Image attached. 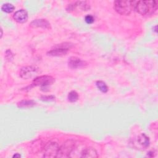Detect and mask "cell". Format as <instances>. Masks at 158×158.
Masks as SVG:
<instances>
[{
    "label": "cell",
    "instance_id": "21",
    "mask_svg": "<svg viewBox=\"0 0 158 158\" xmlns=\"http://www.w3.org/2000/svg\"><path fill=\"white\" fill-rule=\"evenodd\" d=\"M21 157V156H20V154H19V153H16V154H15L13 156V157H15V158H19V157Z\"/></svg>",
    "mask_w": 158,
    "mask_h": 158
},
{
    "label": "cell",
    "instance_id": "8",
    "mask_svg": "<svg viewBox=\"0 0 158 158\" xmlns=\"http://www.w3.org/2000/svg\"><path fill=\"white\" fill-rule=\"evenodd\" d=\"M86 62L77 57H71L68 61V65L71 69L82 68L86 65Z\"/></svg>",
    "mask_w": 158,
    "mask_h": 158
},
{
    "label": "cell",
    "instance_id": "20",
    "mask_svg": "<svg viewBox=\"0 0 158 158\" xmlns=\"http://www.w3.org/2000/svg\"><path fill=\"white\" fill-rule=\"evenodd\" d=\"M7 56H8V57L7 58V59L9 60H10V59H12L13 58L12 54L10 50H7L6 52V57H7Z\"/></svg>",
    "mask_w": 158,
    "mask_h": 158
},
{
    "label": "cell",
    "instance_id": "17",
    "mask_svg": "<svg viewBox=\"0 0 158 158\" xmlns=\"http://www.w3.org/2000/svg\"><path fill=\"white\" fill-rule=\"evenodd\" d=\"M78 93L75 91H70L68 96H67V99H68V101L71 102H76L77 101H78Z\"/></svg>",
    "mask_w": 158,
    "mask_h": 158
},
{
    "label": "cell",
    "instance_id": "10",
    "mask_svg": "<svg viewBox=\"0 0 158 158\" xmlns=\"http://www.w3.org/2000/svg\"><path fill=\"white\" fill-rule=\"evenodd\" d=\"M135 143H136L139 148H141L144 149L149 146L150 141H149V138L145 134L142 133V134H140L137 137V138L136 139Z\"/></svg>",
    "mask_w": 158,
    "mask_h": 158
},
{
    "label": "cell",
    "instance_id": "13",
    "mask_svg": "<svg viewBox=\"0 0 158 158\" xmlns=\"http://www.w3.org/2000/svg\"><path fill=\"white\" fill-rule=\"evenodd\" d=\"M81 157H98V154L97 151L93 148H87L84 149L81 152Z\"/></svg>",
    "mask_w": 158,
    "mask_h": 158
},
{
    "label": "cell",
    "instance_id": "16",
    "mask_svg": "<svg viewBox=\"0 0 158 158\" xmlns=\"http://www.w3.org/2000/svg\"><path fill=\"white\" fill-rule=\"evenodd\" d=\"M97 88L102 93H106L108 91V87L105 82L103 81H97L96 82Z\"/></svg>",
    "mask_w": 158,
    "mask_h": 158
},
{
    "label": "cell",
    "instance_id": "9",
    "mask_svg": "<svg viewBox=\"0 0 158 158\" xmlns=\"http://www.w3.org/2000/svg\"><path fill=\"white\" fill-rule=\"evenodd\" d=\"M80 8V9H81L82 10H87L89 7V6L86 4V2L84 1H77V2H75L72 4H69V6L67 7V10L68 12H73L74 10H75L77 9Z\"/></svg>",
    "mask_w": 158,
    "mask_h": 158
},
{
    "label": "cell",
    "instance_id": "3",
    "mask_svg": "<svg viewBox=\"0 0 158 158\" xmlns=\"http://www.w3.org/2000/svg\"><path fill=\"white\" fill-rule=\"evenodd\" d=\"M76 147L75 141L73 139H68L59 148L57 157H69Z\"/></svg>",
    "mask_w": 158,
    "mask_h": 158
},
{
    "label": "cell",
    "instance_id": "14",
    "mask_svg": "<svg viewBox=\"0 0 158 158\" xmlns=\"http://www.w3.org/2000/svg\"><path fill=\"white\" fill-rule=\"evenodd\" d=\"M35 102L32 100H23L18 103L17 106L20 108H27L31 107L35 105Z\"/></svg>",
    "mask_w": 158,
    "mask_h": 158
},
{
    "label": "cell",
    "instance_id": "5",
    "mask_svg": "<svg viewBox=\"0 0 158 158\" xmlns=\"http://www.w3.org/2000/svg\"><path fill=\"white\" fill-rule=\"evenodd\" d=\"M54 78L49 75H42L36 77L32 81V84L36 86H40L41 89H46L54 82Z\"/></svg>",
    "mask_w": 158,
    "mask_h": 158
},
{
    "label": "cell",
    "instance_id": "18",
    "mask_svg": "<svg viewBox=\"0 0 158 158\" xmlns=\"http://www.w3.org/2000/svg\"><path fill=\"white\" fill-rule=\"evenodd\" d=\"M85 20L88 24H91L94 22V17L91 15H87L85 16Z\"/></svg>",
    "mask_w": 158,
    "mask_h": 158
},
{
    "label": "cell",
    "instance_id": "19",
    "mask_svg": "<svg viewBox=\"0 0 158 158\" xmlns=\"http://www.w3.org/2000/svg\"><path fill=\"white\" fill-rule=\"evenodd\" d=\"M41 100L43 101H52L54 100L55 96L50 95V96H43L41 97Z\"/></svg>",
    "mask_w": 158,
    "mask_h": 158
},
{
    "label": "cell",
    "instance_id": "2",
    "mask_svg": "<svg viewBox=\"0 0 158 158\" xmlns=\"http://www.w3.org/2000/svg\"><path fill=\"white\" fill-rule=\"evenodd\" d=\"M136 1H115L114 7L115 11L120 15H129L134 9Z\"/></svg>",
    "mask_w": 158,
    "mask_h": 158
},
{
    "label": "cell",
    "instance_id": "1",
    "mask_svg": "<svg viewBox=\"0 0 158 158\" xmlns=\"http://www.w3.org/2000/svg\"><path fill=\"white\" fill-rule=\"evenodd\" d=\"M157 8V2L156 1H136L135 10L141 15H151Z\"/></svg>",
    "mask_w": 158,
    "mask_h": 158
},
{
    "label": "cell",
    "instance_id": "11",
    "mask_svg": "<svg viewBox=\"0 0 158 158\" xmlns=\"http://www.w3.org/2000/svg\"><path fill=\"white\" fill-rule=\"evenodd\" d=\"M13 18L17 22L23 23L28 20V13L25 10L20 9L14 13Z\"/></svg>",
    "mask_w": 158,
    "mask_h": 158
},
{
    "label": "cell",
    "instance_id": "7",
    "mask_svg": "<svg viewBox=\"0 0 158 158\" xmlns=\"http://www.w3.org/2000/svg\"><path fill=\"white\" fill-rule=\"evenodd\" d=\"M38 73V69L33 66L22 67L20 70V76L24 79H29L35 76Z\"/></svg>",
    "mask_w": 158,
    "mask_h": 158
},
{
    "label": "cell",
    "instance_id": "4",
    "mask_svg": "<svg viewBox=\"0 0 158 158\" xmlns=\"http://www.w3.org/2000/svg\"><path fill=\"white\" fill-rule=\"evenodd\" d=\"M72 44L70 43H62L53 46L47 54L50 56H62L65 55L68 51L72 48Z\"/></svg>",
    "mask_w": 158,
    "mask_h": 158
},
{
    "label": "cell",
    "instance_id": "12",
    "mask_svg": "<svg viewBox=\"0 0 158 158\" xmlns=\"http://www.w3.org/2000/svg\"><path fill=\"white\" fill-rule=\"evenodd\" d=\"M30 26L32 28L41 27L48 29L50 28V23L46 19H35L30 23Z\"/></svg>",
    "mask_w": 158,
    "mask_h": 158
},
{
    "label": "cell",
    "instance_id": "15",
    "mask_svg": "<svg viewBox=\"0 0 158 158\" xmlns=\"http://www.w3.org/2000/svg\"><path fill=\"white\" fill-rule=\"evenodd\" d=\"M14 9V6L10 3H5L1 6V10L6 13H11Z\"/></svg>",
    "mask_w": 158,
    "mask_h": 158
},
{
    "label": "cell",
    "instance_id": "6",
    "mask_svg": "<svg viewBox=\"0 0 158 158\" xmlns=\"http://www.w3.org/2000/svg\"><path fill=\"white\" fill-rule=\"evenodd\" d=\"M59 145L56 142H49L43 148V157H57L59 150Z\"/></svg>",
    "mask_w": 158,
    "mask_h": 158
}]
</instances>
